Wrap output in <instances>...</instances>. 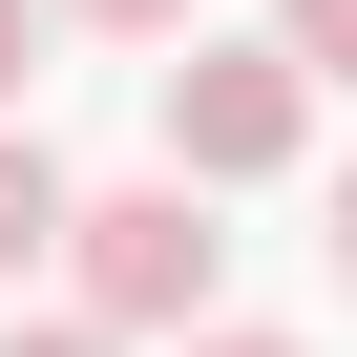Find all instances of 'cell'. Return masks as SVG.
<instances>
[{"label": "cell", "instance_id": "obj_8", "mask_svg": "<svg viewBox=\"0 0 357 357\" xmlns=\"http://www.w3.org/2000/svg\"><path fill=\"white\" fill-rule=\"evenodd\" d=\"M190 357H315V336H252V315H190Z\"/></svg>", "mask_w": 357, "mask_h": 357}, {"label": "cell", "instance_id": "obj_2", "mask_svg": "<svg viewBox=\"0 0 357 357\" xmlns=\"http://www.w3.org/2000/svg\"><path fill=\"white\" fill-rule=\"evenodd\" d=\"M190 43V22H168ZM315 147V63L294 43H190L168 63V168H190V190H273V168Z\"/></svg>", "mask_w": 357, "mask_h": 357}, {"label": "cell", "instance_id": "obj_7", "mask_svg": "<svg viewBox=\"0 0 357 357\" xmlns=\"http://www.w3.org/2000/svg\"><path fill=\"white\" fill-rule=\"evenodd\" d=\"M0 357H126V336H105V315H43V336H0Z\"/></svg>", "mask_w": 357, "mask_h": 357}, {"label": "cell", "instance_id": "obj_3", "mask_svg": "<svg viewBox=\"0 0 357 357\" xmlns=\"http://www.w3.org/2000/svg\"><path fill=\"white\" fill-rule=\"evenodd\" d=\"M43 231H63V147L0 105V273H43Z\"/></svg>", "mask_w": 357, "mask_h": 357}, {"label": "cell", "instance_id": "obj_4", "mask_svg": "<svg viewBox=\"0 0 357 357\" xmlns=\"http://www.w3.org/2000/svg\"><path fill=\"white\" fill-rule=\"evenodd\" d=\"M273 43H294V63L336 84V63H357V0H273Z\"/></svg>", "mask_w": 357, "mask_h": 357}, {"label": "cell", "instance_id": "obj_6", "mask_svg": "<svg viewBox=\"0 0 357 357\" xmlns=\"http://www.w3.org/2000/svg\"><path fill=\"white\" fill-rule=\"evenodd\" d=\"M43 84V0H0V105H22Z\"/></svg>", "mask_w": 357, "mask_h": 357}, {"label": "cell", "instance_id": "obj_1", "mask_svg": "<svg viewBox=\"0 0 357 357\" xmlns=\"http://www.w3.org/2000/svg\"><path fill=\"white\" fill-rule=\"evenodd\" d=\"M63 273H84V315L105 336H190L211 294H231V231H211V190L168 168V190H63V231H43Z\"/></svg>", "mask_w": 357, "mask_h": 357}, {"label": "cell", "instance_id": "obj_5", "mask_svg": "<svg viewBox=\"0 0 357 357\" xmlns=\"http://www.w3.org/2000/svg\"><path fill=\"white\" fill-rule=\"evenodd\" d=\"M43 22H105V43H168V22H211V0H43Z\"/></svg>", "mask_w": 357, "mask_h": 357}]
</instances>
